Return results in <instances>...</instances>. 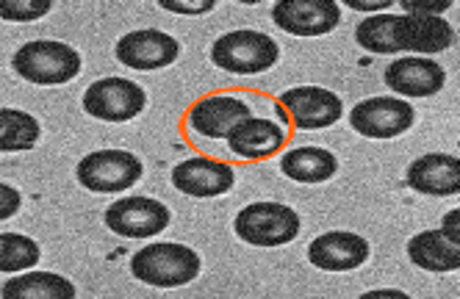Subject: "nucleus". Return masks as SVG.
Returning <instances> with one entry per match:
<instances>
[{
    "label": "nucleus",
    "mask_w": 460,
    "mask_h": 299,
    "mask_svg": "<svg viewBox=\"0 0 460 299\" xmlns=\"http://www.w3.org/2000/svg\"><path fill=\"white\" fill-rule=\"evenodd\" d=\"M355 40L369 53H441L452 48L455 31L444 17L375 14L355 28Z\"/></svg>",
    "instance_id": "1"
},
{
    "label": "nucleus",
    "mask_w": 460,
    "mask_h": 299,
    "mask_svg": "<svg viewBox=\"0 0 460 299\" xmlns=\"http://www.w3.org/2000/svg\"><path fill=\"white\" fill-rule=\"evenodd\" d=\"M130 272L137 280L158 288H175L191 283L200 275V255L183 244L158 242L142 247L134 260H130Z\"/></svg>",
    "instance_id": "2"
},
{
    "label": "nucleus",
    "mask_w": 460,
    "mask_h": 299,
    "mask_svg": "<svg viewBox=\"0 0 460 299\" xmlns=\"http://www.w3.org/2000/svg\"><path fill=\"white\" fill-rule=\"evenodd\" d=\"M14 73L31 84L40 86H58L67 84L81 73V56L64 42L37 40L22 45L12 58Z\"/></svg>",
    "instance_id": "3"
},
{
    "label": "nucleus",
    "mask_w": 460,
    "mask_h": 299,
    "mask_svg": "<svg viewBox=\"0 0 460 299\" xmlns=\"http://www.w3.org/2000/svg\"><path fill=\"white\" fill-rule=\"evenodd\" d=\"M278 56V42L261 31H230L211 48V61L236 75L267 73L270 66H275Z\"/></svg>",
    "instance_id": "4"
},
{
    "label": "nucleus",
    "mask_w": 460,
    "mask_h": 299,
    "mask_svg": "<svg viewBox=\"0 0 460 299\" xmlns=\"http://www.w3.org/2000/svg\"><path fill=\"white\" fill-rule=\"evenodd\" d=\"M239 239L255 247H283L297 239L300 216L294 208L280 203H252L236 216Z\"/></svg>",
    "instance_id": "5"
},
{
    "label": "nucleus",
    "mask_w": 460,
    "mask_h": 299,
    "mask_svg": "<svg viewBox=\"0 0 460 299\" xmlns=\"http://www.w3.org/2000/svg\"><path fill=\"white\" fill-rule=\"evenodd\" d=\"M78 180L84 189L97 194H119L128 191L142 178V161L128 150H97L81 158Z\"/></svg>",
    "instance_id": "6"
},
{
    "label": "nucleus",
    "mask_w": 460,
    "mask_h": 299,
    "mask_svg": "<svg viewBox=\"0 0 460 299\" xmlns=\"http://www.w3.org/2000/svg\"><path fill=\"white\" fill-rule=\"evenodd\" d=\"M147 94L139 84L128 78H103L94 81L84 94L86 114L103 122H128L142 114Z\"/></svg>",
    "instance_id": "7"
},
{
    "label": "nucleus",
    "mask_w": 460,
    "mask_h": 299,
    "mask_svg": "<svg viewBox=\"0 0 460 299\" xmlns=\"http://www.w3.org/2000/svg\"><path fill=\"white\" fill-rule=\"evenodd\" d=\"M106 224L122 239H153L170 224V211L150 197H122L106 211Z\"/></svg>",
    "instance_id": "8"
},
{
    "label": "nucleus",
    "mask_w": 460,
    "mask_h": 299,
    "mask_svg": "<svg viewBox=\"0 0 460 299\" xmlns=\"http://www.w3.org/2000/svg\"><path fill=\"white\" fill-rule=\"evenodd\" d=\"M352 128L369 139H394L413 125V106L397 97H369L349 114Z\"/></svg>",
    "instance_id": "9"
},
{
    "label": "nucleus",
    "mask_w": 460,
    "mask_h": 299,
    "mask_svg": "<svg viewBox=\"0 0 460 299\" xmlns=\"http://www.w3.org/2000/svg\"><path fill=\"white\" fill-rule=\"evenodd\" d=\"M272 20L294 37H322L339 25L341 9L336 0H280Z\"/></svg>",
    "instance_id": "10"
},
{
    "label": "nucleus",
    "mask_w": 460,
    "mask_h": 299,
    "mask_svg": "<svg viewBox=\"0 0 460 299\" xmlns=\"http://www.w3.org/2000/svg\"><path fill=\"white\" fill-rule=\"evenodd\" d=\"M280 106H286L288 119L294 128L303 130H319V128H331L341 119V100L319 86H300V89H288L280 97Z\"/></svg>",
    "instance_id": "11"
},
{
    "label": "nucleus",
    "mask_w": 460,
    "mask_h": 299,
    "mask_svg": "<svg viewBox=\"0 0 460 299\" xmlns=\"http://www.w3.org/2000/svg\"><path fill=\"white\" fill-rule=\"evenodd\" d=\"M178 53H181L178 40L155 28L125 33L117 42V61H122L130 70H161V66L172 64Z\"/></svg>",
    "instance_id": "12"
},
{
    "label": "nucleus",
    "mask_w": 460,
    "mask_h": 299,
    "mask_svg": "<svg viewBox=\"0 0 460 299\" xmlns=\"http://www.w3.org/2000/svg\"><path fill=\"white\" fill-rule=\"evenodd\" d=\"M250 117H252V111L244 100H239L234 94H214V97L200 100L197 106H191L189 128L197 133V136L227 139L230 130Z\"/></svg>",
    "instance_id": "13"
},
{
    "label": "nucleus",
    "mask_w": 460,
    "mask_h": 299,
    "mask_svg": "<svg viewBox=\"0 0 460 299\" xmlns=\"http://www.w3.org/2000/svg\"><path fill=\"white\" fill-rule=\"evenodd\" d=\"M308 258L324 272H349L369 258V244L367 239L355 236V233L333 230L311 242Z\"/></svg>",
    "instance_id": "14"
},
{
    "label": "nucleus",
    "mask_w": 460,
    "mask_h": 299,
    "mask_svg": "<svg viewBox=\"0 0 460 299\" xmlns=\"http://www.w3.org/2000/svg\"><path fill=\"white\" fill-rule=\"evenodd\" d=\"M172 183L189 197H219L234 186V166L217 158H189L175 166Z\"/></svg>",
    "instance_id": "15"
},
{
    "label": "nucleus",
    "mask_w": 460,
    "mask_h": 299,
    "mask_svg": "<svg viewBox=\"0 0 460 299\" xmlns=\"http://www.w3.org/2000/svg\"><path fill=\"white\" fill-rule=\"evenodd\" d=\"M286 136L288 133L280 122L250 117L230 130L227 147H230V153L244 161H261V158L275 155L286 145Z\"/></svg>",
    "instance_id": "16"
},
{
    "label": "nucleus",
    "mask_w": 460,
    "mask_h": 299,
    "mask_svg": "<svg viewBox=\"0 0 460 299\" xmlns=\"http://www.w3.org/2000/svg\"><path fill=\"white\" fill-rule=\"evenodd\" d=\"M385 84L405 97H430L447 84V73L430 58H400L385 70Z\"/></svg>",
    "instance_id": "17"
},
{
    "label": "nucleus",
    "mask_w": 460,
    "mask_h": 299,
    "mask_svg": "<svg viewBox=\"0 0 460 299\" xmlns=\"http://www.w3.org/2000/svg\"><path fill=\"white\" fill-rule=\"evenodd\" d=\"M408 186L419 194L433 197H449L460 189V161L457 155L447 153H430L421 155L411 163L408 170Z\"/></svg>",
    "instance_id": "18"
},
{
    "label": "nucleus",
    "mask_w": 460,
    "mask_h": 299,
    "mask_svg": "<svg viewBox=\"0 0 460 299\" xmlns=\"http://www.w3.org/2000/svg\"><path fill=\"white\" fill-rule=\"evenodd\" d=\"M408 258L427 272L460 269V247L444 230H424L408 242Z\"/></svg>",
    "instance_id": "19"
},
{
    "label": "nucleus",
    "mask_w": 460,
    "mask_h": 299,
    "mask_svg": "<svg viewBox=\"0 0 460 299\" xmlns=\"http://www.w3.org/2000/svg\"><path fill=\"white\" fill-rule=\"evenodd\" d=\"M280 170L291 178V180H300V183H322V180H331L339 170V161L331 150H322V147H297V150H288L280 158Z\"/></svg>",
    "instance_id": "20"
},
{
    "label": "nucleus",
    "mask_w": 460,
    "mask_h": 299,
    "mask_svg": "<svg viewBox=\"0 0 460 299\" xmlns=\"http://www.w3.org/2000/svg\"><path fill=\"white\" fill-rule=\"evenodd\" d=\"M6 299H73L75 286L53 272H31L4 286Z\"/></svg>",
    "instance_id": "21"
},
{
    "label": "nucleus",
    "mask_w": 460,
    "mask_h": 299,
    "mask_svg": "<svg viewBox=\"0 0 460 299\" xmlns=\"http://www.w3.org/2000/svg\"><path fill=\"white\" fill-rule=\"evenodd\" d=\"M0 130H4V136H0V150L4 153H17V150H31L37 142H40V122L31 117V114H22V111H14V109H4L0 111Z\"/></svg>",
    "instance_id": "22"
},
{
    "label": "nucleus",
    "mask_w": 460,
    "mask_h": 299,
    "mask_svg": "<svg viewBox=\"0 0 460 299\" xmlns=\"http://www.w3.org/2000/svg\"><path fill=\"white\" fill-rule=\"evenodd\" d=\"M40 260V247L34 239L17 236V233H4L0 236V272H20Z\"/></svg>",
    "instance_id": "23"
},
{
    "label": "nucleus",
    "mask_w": 460,
    "mask_h": 299,
    "mask_svg": "<svg viewBox=\"0 0 460 299\" xmlns=\"http://www.w3.org/2000/svg\"><path fill=\"white\" fill-rule=\"evenodd\" d=\"M53 9V4L48 0H9L4 4V20H17V22H28V20H40Z\"/></svg>",
    "instance_id": "24"
},
{
    "label": "nucleus",
    "mask_w": 460,
    "mask_h": 299,
    "mask_svg": "<svg viewBox=\"0 0 460 299\" xmlns=\"http://www.w3.org/2000/svg\"><path fill=\"white\" fill-rule=\"evenodd\" d=\"M214 6H217L214 0H200V4H175V0H161V9L178 12V14H206Z\"/></svg>",
    "instance_id": "25"
},
{
    "label": "nucleus",
    "mask_w": 460,
    "mask_h": 299,
    "mask_svg": "<svg viewBox=\"0 0 460 299\" xmlns=\"http://www.w3.org/2000/svg\"><path fill=\"white\" fill-rule=\"evenodd\" d=\"M402 6L408 14H421V17H438L441 12H447L452 4L444 0V4H416V0H402Z\"/></svg>",
    "instance_id": "26"
},
{
    "label": "nucleus",
    "mask_w": 460,
    "mask_h": 299,
    "mask_svg": "<svg viewBox=\"0 0 460 299\" xmlns=\"http://www.w3.org/2000/svg\"><path fill=\"white\" fill-rule=\"evenodd\" d=\"M0 194H4V208H0V219H9V216H14L17 208H20V194H17L9 183L0 186Z\"/></svg>",
    "instance_id": "27"
},
{
    "label": "nucleus",
    "mask_w": 460,
    "mask_h": 299,
    "mask_svg": "<svg viewBox=\"0 0 460 299\" xmlns=\"http://www.w3.org/2000/svg\"><path fill=\"white\" fill-rule=\"evenodd\" d=\"M347 6H352L358 12H385L391 6V0H380V4H360V0H349Z\"/></svg>",
    "instance_id": "28"
},
{
    "label": "nucleus",
    "mask_w": 460,
    "mask_h": 299,
    "mask_svg": "<svg viewBox=\"0 0 460 299\" xmlns=\"http://www.w3.org/2000/svg\"><path fill=\"white\" fill-rule=\"evenodd\" d=\"M457 216H460V211H452V214H447V222H444V233L452 242H460L457 239Z\"/></svg>",
    "instance_id": "29"
},
{
    "label": "nucleus",
    "mask_w": 460,
    "mask_h": 299,
    "mask_svg": "<svg viewBox=\"0 0 460 299\" xmlns=\"http://www.w3.org/2000/svg\"><path fill=\"white\" fill-rule=\"evenodd\" d=\"M369 296H405L402 291H375V294H369Z\"/></svg>",
    "instance_id": "30"
}]
</instances>
